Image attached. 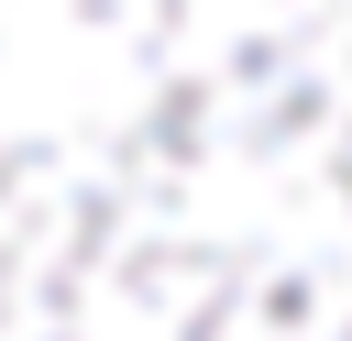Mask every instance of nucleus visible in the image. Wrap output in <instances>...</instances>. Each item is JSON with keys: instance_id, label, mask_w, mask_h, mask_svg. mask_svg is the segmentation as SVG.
Wrapping results in <instances>:
<instances>
[{"instance_id": "1", "label": "nucleus", "mask_w": 352, "mask_h": 341, "mask_svg": "<svg viewBox=\"0 0 352 341\" xmlns=\"http://www.w3.org/2000/svg\"><path fill=\"white\" fill-rule=\"evenodd\" d=\"M0 341H352V0H0Z\"/></svg>"}]
</instances>
